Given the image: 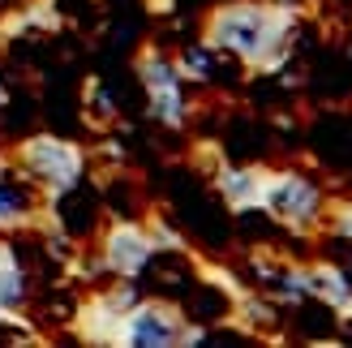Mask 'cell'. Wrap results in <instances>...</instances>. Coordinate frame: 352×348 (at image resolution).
<instances>
[{"instance_id": "cell-2", "label": "cell", "mask_w": 352, "mask_h": 348, "mask_svg": "<svg viewBox=\"0 0 352 348\" xmlns=\"http://www.w3.org/2000/svg\"><path fill=\"white\" fill-rule=\"evenodd\" d=\"M327 189L318 177H309V172L301 168H275L267 172V189H262V211H267L279 228H288V232H322V224H327Z\"/></svg>"}, {"instance_id": "cell-8", "label": "cell", "mask_w": 352, "mask_h": 348, "mask_svg": "<svg viewBox=\"0 0 352 348\" xmlns=\"http://www.w3.org/2000/svg\"><path fill=\"white\" fill-rule=\"evenodd\" d=\"M267 172L271 168H262V164H232V160H223L215 172H210V185H215V194L223 198L228 211L250 215V211H262Z\"/></svg>"}, {"instance_id": "cell-1", "label": "cell", "mask_w": 352, "mask_h": 348, "mask_svg": "<svg viewBox=\"0 0 352 348\" xmlns=\"http://www.w3.org/2000/svg\"><path fill=\"white\" fill-rule=\"evenodd\" d=\"M296 26H301V13L275 0H223L202 22V39L250 74H279L292 61Z\"/></svg>"}, {"instance_id": "cell-3", "label": "cell", "mask_w": 352, "mask_h": 348, "mask_svg": "<svg viewBox=\"0 0 352 348\" xmlns=\"http://www.w3.org/2000/svg\"><path fill=\"white\" fill-rule=\"evenodd\" d=\"M202 340H206V327L193 323L168 297H142L120 318V348H185Z\"/></svg>"}, {"instance_id": "cell-5", "label": "cell", "mask_w": 352, "mask_h": 348, "mask_svg": "<svg viewBox=\"0 0 352 348\" xmlns=\"http://www.w3.org/2000/svg\"><path fill=\"white\" fill-rule=\"evenodd\" d=\"M17 168L52 198V194H65V189L82 185L86 151L78 142H69V138H56V133H30L17 146Z\"/></svg>"}, {"instance_id": "cell-11", "label": "cell", "mask_w": 352, "mask_h": 348, "mask_svg": "<svg viewBox=\"0 0 352 348\" xmlns=\"http://www.w3.org/2000/svg\"><path fill=\"white\" fill-rule=\"evenodd\" d=\"M340 318H344V323L352 327V301H348V309H344V314H340Z\"/></svg>"}, {"instance_id": "cell-12", "label": "cell", "mask_w": 352, "mask_h": 348, "mask_svg": "<svg viewBox=\"0 0 352 348\" xmlns=\"http://www.w3.org/2000/svg\"><path fill=\"white\" fill-rule=\"evenodd\" d=\"M0 108H5V82H0Z\"/></svg>"}, {"instance_id": "cell-4", "label": "cell", "mask_w": 352, "mask_h": 348, "mask_svg": "<svg viewBox=\"0 0 352 348\" xmlns=\"http://www.w3.org/2000/svg\"><path fill=\"white\" fill-rule=\"evenodd\" d=\"M133 69H138V82H142L151 120L164 129H185L193 103H189V82L176 69V56H168L164 47H142Z\"/></svg>"}, {"instance_id": "cell-7", "label": "cell", "mask_w": 352, "mask_h": 348, "mask_svg": "<svg viewBox=\"0 0 352 348\" xmlns=\"http://www.w3.org/2000/svg\"><path fill=\"white\" fill-rule=\"evenodd\" d=\"M47 219V194L22 168H0V232H17Z\"/></svg>"}, {"instance_id": "cell-6", "label": "cell", "mask_w": 352, "mask_h": 348, "mask_svg": "<svg viewBox=\"0 0 352 348\" xmlns=\"http://www.w3.org/2000/svg\"><path fill=\"white\" fill-rule=\"evenodd\" d=\"M95 254H99L103 271L116 275V280H142L151 271L155 241H151V228L138 215H116L95 232Z\"/></svg>"}, {"instance_id": "cell-13", "label": "cell", "mask_w": 352, "mask_h": 348, "mask_svg": "<svg viewBox=\"0 0 352 348\" xmlns=\"http://www.w3.org/2000/svg\"><path fill=\"white\" fill-rule=\"evenodd\" d=\"M0 168H5V160H0Z\"/></svg>"}, {"instance_id": "cell-9", "label": "cell", "mask_w": 352, "mask_h": 348, "mask_svg": "<svg viewBox=\"0 0 352 348\" xmlns=\"http://www.w3.org/2000/svg\"><path fill=\"white\" fill-rule=\"evenodd\" d=\"M305 292H309V301L344 314L348 301H352V271L344 263H331V258H309L305 263Z\"/></svg>"}, {"instance_id": "cell-10", "label": "cell", "mask_w": 352, "mask_h": 348, "mask_svg": "<svg viewBox=\"0 0 352 348\" xmlns=\"http://www.w3.org/2000/svg\"><path fill=\"white\" fill-rule=\"evenodd\" d=\"M219 65H223V52H215L206 39L202 43H189L176 52V69L185 74L189 86H206V82H215L219 78Z\"/></svg>"}]
</instances>
